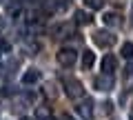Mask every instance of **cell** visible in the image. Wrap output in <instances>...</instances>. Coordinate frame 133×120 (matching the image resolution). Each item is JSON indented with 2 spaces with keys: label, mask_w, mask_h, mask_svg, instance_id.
<instances>
[{
  "label": "cell",
  "mask_w": 133,
  "mask_h": 120,
  "mask_svg": "<svg viewBox=\"0 0 133 120\" xmlns=\"http://www.w3.org/2000/svg\"><path fill=\"white\" fill-rule=\"evenodd\" d=\"M40 78H42V76H40L38 69H27V71L22 73V85H36Z\"/></svg>",
  "instance_id": "cell-10"
},
{
  "label": "cell",
  "mask_w": 133,
  "mask_h": 120,
  "mask_svg": "<svg viewBox=\"0 0 133 120\" xmlns=\"http://www.w3.org/2000/svg\"><path fill=\"white\" fill-rule=\"evenodd\" d=\"M84 5L89 7V9H102L104 0H84Z\"/></svg>",
  "instance_id": "cell-16"
},
{
  "label": "cell",
  "mask_w": 133,
  "mask_h": 120,
  "mask_svg": "<svg viewBox=\"0 0 133 120\" xmlns=\"http://www.w3.org/2000/svg\"><path fill=\"white\" fill-rule=\"evenodd\" d=\"M56 60H58L60 67H73L76 60H78V51H76V49H71V47H62L60 51H58Z\"/></svg>",
  "instance_id": "cell-2"
},
{
  "label": "cell",
  "mask_w": 133,
  "mask_h": 120,
  "mask_svg": "<svg viewBox=\"0 0 133 120\" xmlns=\"http://www.w3.org/2000/svg\"><path fill=\"white\" fill-rule=\"evenodd\" d=\"M9 42H7V40H2V38H0V53H7V51H9Z\"/></svg>",
  "instance_id": "cell-17"
},
{
  "label": "cell",
  "mask_w": 133,
  "mask_h": 120,
  "mask_svg": "<svg viewBox=\"0 0 133 120\" xmlns=\"http://www.w3.org/2000/svg\"><path fill=\"white\" fill-rule=\"evenodd\" d=\"M124 82H127V87L133 85V62L127 65V69H124Z\"/></svg>",
  "instance_id": "cell-14"
},
{
  "label": "cell",
  "mask_w": 133,
  "mask_h": 120,
  "mask_svg": "<svg viewBox=\"0 0 133 120\" xmlns=\"http://www.w3.org/2000/svg\"><path fill=\"white\" fill-rule=\"evenodd\" d=\"M60 120H73V118H71L69 113H62V116H60Z\"/></svg>",
  "instance_id": "cell-19"
},
{
  "label": "cell",
  "mask_w": 133,
  "mask_h": 120,
  "mask_svg": "<svg viewBox=\"0 0 133 120\" xmlns=\"http://www.w3.org/2000/svg\"><path fill=\"white\" fill-rule=\"evenodd\" d=\"M93 87L98 91H111L113 89V73H102V76H95Z\"/></svg>",
  "instance_id": "cell-5"
},
{
  "label": "cell",
  "mask_w": 133,
  "mask_h": 120,
  "mask_svg": "<svg viewBox=\"0 0 133 120\" xmlns=\"http://www.w3.org/2000/svg\"><path fill=\"white\" fill-rule=\"evenodd\" d=\"M120 53H122L124 58H129V60H131V58H133V42H124V45H122V51H120Z\"/></svg>",
  "instance_id": "cell-15"
},
{
  "label": "cell",
  "mask_w": 133,
  "mask_h": 120,
  "mask_svg": "<svg viewBox=\"0 0 133 120\" xmlns=\"http://www.w3.org/2000/svg\"><path fill=\"white\" fill-rule=\"evenodd\" d=\"M129 120H133V111H131V113H129Z\"/></svg>",
  "instance_id": "cell-21"
},
{
  "label": "cell",
  "mask_w": 133,
  "mask_h": 120,
  "mask_svg": "<svg viewBox=\"0 0 133 120\" xmlns=\"http://www.w3.org/2000/svg\"><path fill=\"white\" fill-rule=\"evenodd\" d=\"M93 42L98 45V47H102V49H109V47L115 45V36L111 34V31H107V29H100V31L93 34Z\"/></svg>",
  "instance_id": "cell-3"
},
{
  "label": "cell",
  "mask_w": 133,
  "mask_h": 120,
  "mask_svg": "<svg viewBox=\"0 0 133 120\" xmlns=\"http://www.w3.org/2000/svg\"><path fill=\"white\" fill-rule=\"evenodd\" d=\"M44 14H62L69 9V0H42Z\"/></svg>",
  "instance_id": "cell-4"
},
{
  "label": "cell",
  "mask_w": 133,
  "mask_h": 120,
  "mask_svg": "<svg viewBox=\"0 0 133 120\" xmlns=\"http://www.w3.org/2000/svg\"><path fill=\"white\" fill-rule=\"evenodd\" d=\"M9 14H11V16H18V14H20V5H11V7H9Z\"/></svg>",
  "instance_id": "cell-18"
},
{
  "label": "cell",
  "mask_w": 133,
  "mask_h": 120,
  "mask_svg": "<svg viewBox=\"0 0 133 120\" xmlns=\"http://www.w3.org/2000/svg\"><path fill=\"white\" fill-rule=\"evenodd\" d=\"M20 120H31V118H20Z\"/></svg>",
  "instance_id": "cell-22"
},
{
  "label": "cell",
  "mask_w": 133,
  "mask_h": 120,
  "mask_svg": "<svg viewBox=\"0 0 133 120\" xmlns=\"http://www.w3.org/2000/svg\"><path fill=\"white\" fill-rule=\"evenodd\" d=\"M36 120H51V109L49 107H36Z\"/></svg>",
  "instance_id": "cell-12"
},
{
  "label": "cell",
  "mask_w": 133,
  "mask_h": 120,
  "mask_svg": "<svg viewBox=\"0 0 133 120\" xmlns=\"http://www.w3.org/2000/svg\"><path fill=\"white\" fill-rule=\"evenodd\" d=\"M93 65H95V53L93 51H84V53H82V69L89 71Z\"/></svg>",
  "instance_id": "cell-11"
},
{
  "label": "cell",
  "mask_w": 133,
  "mask_h": 120,
  "mask_svg": "<svg viewBox=\"0 0 133 120\" xmlns=\"http://www.w3.org/2000/svg\"><path fill=\"white\" fill-rule=\"evenodd\" d=\"M102 20H104L107 27H122V16L115 14V11H107V14L102 16Z\"/></svg>",
  "instance_id": "cell-8"
},
{
  "label": "cell",
  "mask_w": 133,
  "mask_h": 120,
  "mask_svg": "<svg viewBox=\"0 0 133 120\" xmlns=\"http://www.w3.org/2000/svg\"><path fill=\"white\" fill-rule=\"evenodd\" d=\"M62 85H64V91L71 100L84 98V87H82L80 80H76V78H62Z\"/></svg>",
  "instance_id": "cell-1"
},
{
  "label": "cell",
  "mask_w": 133,
  "mask_h": 120,
  "mask_svg": "<svg viewBox=\"0 0 133 120\" xmlns=\"http://www.w3.org/2000/svg\"><path fill=\"white\" fill-rule=\"evenodd\" d=\"M91 20L93 18H91L87 11H76V22L78 24H91Z\"/></svg>",
  "instance_id": "cell-13"
},
{
  "label": "cell",
  "mask_w": 133,
  "mask_h": 120,
  "mask_svg": "<svg viewBox=\"0 0 133 120\" xmlns=\"http://www.w3.org/2000/svg\"><path fill=\"white\" fill-rule=\"evenodd\" d=\"M76 111L82 116V120H91L93 118V100L91 98H82L80 105L76 107Z\"/></svg>",
  "instance_id": "cell-6"
},
{
  "label": "cell",
  "mask_w": 133,
  "mask_h": 120,
  "mask_svg": "<svg viewBox=\"0 0 133 120\" xmlns=\"http://www.w3.org/2000/svg\"><path fill=\"white\" fill-rule=\"evenodd\" d=\"M131 24H133V2H131Z\"/></svg>",
  "instance_id": "cell-20"
},
{
  "label": "cell",
  "mask_w": 133,
  "mask_h": 120,
  "mask_svg": "<svg viewBox=\"0 0 133 120\" xmlns=\"http://www.w3.org/2000/svg\"><path fill=\"white\" fill-rule=\"evenodd\" d=\"M51 34H53V38L62 40V38H69V36H73V27H71L69 22H60V24H56V27L51 29Z\"/></svg>",
  "instance_id": "cell-7"
},
{
  "label": "cell",
  "mask_w": 133,
  "mask_h": 120,
  "mask_svg": "<svg viewBox=\"0 0 133 120\" xmlns=\"http://www.w3.org/2000/svg\"><path fill=\"white\" fill-rule=\"evenodd\" d=\"M115 67H118V60H115V56L107 53V56L102 58V71H104V73H113Z\"/></svg>",
  "instance_id": "cell-9"
}]
</instances>
